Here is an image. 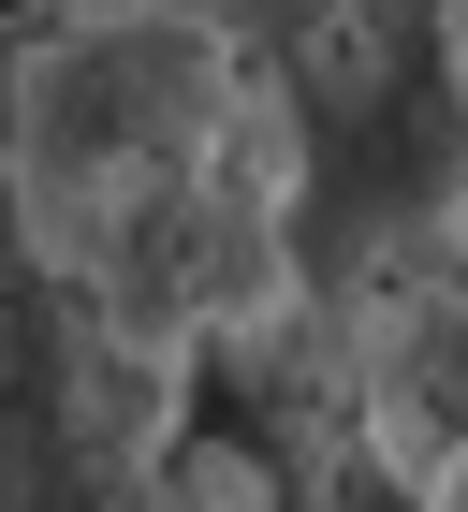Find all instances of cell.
<instances>
[{"label":"cell","instance_id":"7a4b0ae2","mask_svg":"<svg viewBox=\"0 0 468 512\" xmlns=\"http://www.w3.org/2000/svg\"><path fill=\"white\" fill-rule=\"evenodd\" d=\"M366 439H381V469L425 498L439 454L468 439V293H425V308L381 322V352H366Z\"/></svg>","mask_w":468,"mask_h":512},{"label":"cell","instance_id":"5b68a950","mask_svg":"<svg viewBox=\"0 0 468 512\" xmlns=\"http://www.w3.org/2000/svg\"><path fill=\"white\" fill-rule=\"evenodd\" d=\"M439 59H454V88H468V0H439Z\"/></svg>","mask_w":468,"mask_h":512},{"label":"cell","instance_id":"6da1fadb","mask_svg":"<svg viewBox=\"0 0 468 512\" xmlns=\"http://www.w3.org/2000/svg\"><path fill=\"white\" fill-rule=\"evenodd\" d=\"M0 235L88 322L191 366L293 278V118L191 0H103L0 74Z\"/></svg>","mask_w":468,"mask_h":512},{"label":"cell","instance_id":"277c9868","mask_svg":"<svg viewBox=\"0 0 468 512\" xmlns=\"http://www.w3.org/2000/svg\"><path fill=\"white\" fill-rule=\"evenodd\" d=\"M410 512H468V439H454V454H439V483H425V498H410Z\"/></svg>","mask_w":468,"mask_h":512},{"label":"cell","instance_id":"3957f363","mask_svg":"<svg viewBox=\"0 0 468 512\" xmlns=\"http://www.w3.org/2000/svg\"><path fill=\"white\" fill-rule=\"evenodd\" d=\"M74 512H176V498H161V483L132 469V483H103V498H74Z\"/></svg>","mask_w":468,"mask_h":512}]
</instances>
